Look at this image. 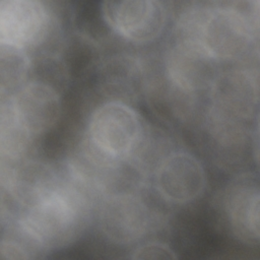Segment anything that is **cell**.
<instances>
[{"instance_id": "obj_1", "label": "cell", "mask_w": 260, "mask_h": 260, "mask_svg": "<svg viewBox=\"0 0 260 260\" xmlns=\"http://www.w3.org/2000/svg\"><path fill=\"white\" fill-rule=\"evenodd\" d=\"M79 186L69 172V179L56 191L22 208L17 220L21 234L44 250L60 249L74 242L88 215L87 201Z\"/></svg>"}, {"instance_id": "obj_2", "label": "cell", "mask_w": 260, "mask_h": 260, "mask_svg": "<svg viewBox=\"0 0 260 260\" xmlns=\"http://www.w3.org/2000/svg\"><path fill=\"white\" fill-rule=\"evenodd\" d=\"M251 2H233L211 10H199L196 38L215 60L242 57L257 31Z\"/></svg>"}, {"instance_id": "obj_3", "label": "cell", "mask_w": 260, "mask_h": 260, "mask_svg": "<svg viewBox=\"0 0 260 260\" xmlns=\"http://www.w3.org/2000/svg\"><path fill=\"white\" fill-rule=\"evenodd\" d=\"M142 127L137 113L128 105L112 101L101 105L90 116V143L104 154L123 158L136 146Z\"/></svg>"}, {"instance_id": "obj_4", "label": "cell", "mask_w": 260, "mask_h": 260, "mask_svg": "<svg viewBox=\"0 0 260 260\" xmlns=\"http://www.w3.org/2000/svg\"><path fill=\"white\" fill-rule=\"evenodd\" d=\"M102 13L113 30L137 43L156 39L167 20L166 8L156 0L105 1L102 3Z\"/></svg>"}, {"instance_id": "obj_5", "label": "cell", "mask_w": 260, "mask_h": 260, "mask_svg": "<svg viewBox=\"0 0 260 260\" xmlns=\"http://www.w3.org/2000/svg\"><path fill=\"white\" fill-rule=\"evenodd\" d=\"M214 62L197 39L179 35L169 51L167 70L177 88L191 92L212 84L216 78Z\"/></svg>"}, {"instance_id": "obj_6", "label": "cell", "mask_w": 260, "mask_h": 260, "mask_svg": "<svg viewBox=\"0 0 260 260\" xmlns=\"http://www.w3.org/2000/svg\"><path fill=\"white\" fill-rule=\"evenodd\" d=\"M213 111L222 122L253 117L258 105V81L249 71L235 70L216 76L211 84Z\"/></svg>"}, {"instance_id": "obj_7", "label": "cell", "mask_w": 260, "mask_h": 260, "mask_svg": "<svg viewBox=\"0 0 260 260\" xmlns=\"http://www.w3.org/2000/svg\"><path fill=\"white\" fill-rule=\"evenodd\" d=\"M49 13L37 0L0 2V43L25 49L39 44L47 35Z\"/></svg>"}, {"instance_id": "obj_8", "label": "cell", "mask_w": 260, "mask_h": 260, "mask_svg": "<svg viewBox=\"0 0 260 260\" xmlns=\"http://www.w3.org/2000/svg\"><path fill=\"white\" fill-rule=\"evenodd\" d=\"M205 172L200 161L186 152H177L168 156L156 172V188L169 201L187 203L204 190Z\"/></svg>"}, {"instance_id": "obj_9", "label": "cell", "mask_w": 260, "mask_h": 260, "mask_svg": "<svg viewBox=\"0 0 260 260\" xmlns=\"http://www.w3.org/2000/svg\"><path fill=\"white\" fill-rule=\"evenodd\" d=\"M10 96L17 118L31 136L48 132L60 117V98L49 84L29 82Z\"/></svg>"}, {"instance_id": "obj_10", "label": "cell", "mask_w": 260, "mask_h": 260, "mask_svg": "<svg viewBox=\"0 0 260 260\" xmlns=\"http://www.w3.org/2000/svg\"><path fill=\"white\" fill-rule=\"evenodd\" d=\"M1 171V184L22 206H30L61 187L67 176L41 161H27L17 168Z\"/></svg>"}, {"instance_id": "obj_11", "label": "cell", "mask_w": 260, "mask_h": 260, "mask_svg": "<svg viewBox=\"0 0 260 260\" xmlns=\"http://www.w3.org/2000/svg\"><path fill=\"white\" fill-rule=\"evenodd\" d=\"M224 211L233 233L243 242H259L260 199L257 183L242 177L228 187L224 194Z\"/></svg>"}, {"instance_id": "obj_12", "label": "cell", "mask_w": 260, "mask_h": 260, "mask_svg": "<svg viewBox=\"0 0 260 260\" xmlns=\"http://www.w3.org/2000/svg\"><path fill=\"white\" fill-rule=\"evenodd\" d=\"M105 233L119 242H129L140 237L147 224L143 205L129 195H117L105 203L102 210Z\"/></svg>"}, {"instance_id": "obj_13", "label": "cell", "mask_w": 260, "mask_h": 260, "mask_svg": "<svg viewBox=\"0 0 260 260\" xmlns=\"http://www.w3.org/2000/svg\"><path fill=\"white\" fill-rule=\"evenodd\" d=\"M32 136L22 125L14 111L11 96L1 95L0 153L2 160L19 159L26 151Z\"/></svg>"}, {"instance_id": "obj_14", "label": "cell", "mask_w": 260, "mask_h": 260, "mask_svg": "<svg viewBox=\"0 0 260 260\" xmlns=\"http://www.w3.org/2000/svg\"><path fill=\"white\" fill-rule=\"evenodd\" d=\"M29 69L25 50L0 43V89L1 95H13L24 84Z\"/></svg>"}, {"instance_id": "obj_15", "label": "cell", "mask_w": 260, "mask_h": 260, "mask_svg": "<svg viewBox=\"0 0 260 260\" xmlns=\"http://www.w3.org/2000/svg\"><path fill=\"white\" fill-rule=\"evenodd\" d=\"M177 255L171 247L164 243L151 242L136 248L131 256L132 259L138 260H173Z\"/></svg>"}, {"instance_id": "obj_16", "label": "cell", "mask_w": 260, "mask_h": 260, "mask_svg": "<svg viewBox=\"0 0 260 260\" xmlns=\"http://www.w3.org/2000/svg\"><path fill=\"white\" fill-rule=\"evenodd\" d=\"M0 258L3 260L29 259V252L14 240L2 239L0 243Z\"/></svg>"}]
</instances>
